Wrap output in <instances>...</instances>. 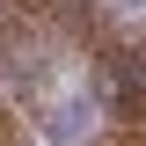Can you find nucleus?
<instances>
[{"label": "nucleus", "mask_w": 146, "mask_h": 146, "mask_svg": "<svg viewBox=\"0 0 146 146\" xmlns=\"http://www.w3.org/2000/svg\"><path fill=\"white\" fill-rule=\"evenodd\" d=\"M124 7H146V0H124Z\"/></svg>", "instance_id": "1"}]
</instances>
